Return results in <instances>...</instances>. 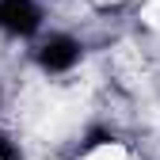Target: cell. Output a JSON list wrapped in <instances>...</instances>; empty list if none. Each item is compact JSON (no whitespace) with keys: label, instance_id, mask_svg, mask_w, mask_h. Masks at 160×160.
Wrapping results in <instances>:
<instances>
[{"label":"cell","instance_id":"cell-1","mask_svg":"<svg viewBox=\"0 0 160 160\" xmlns=\"http://www.w3.org/2000/svg\"><path fill=\"white\" fill-rule=\"evenodd\" d=\"M38 8L31 0H0V31L8 34H31L38 27Z\"/></svg>","mask_w":160,"mask_h":160},{"label":"cell","instance_id":"cell-2","mask_svg":"<svg viewBox=\"0 0 160 160\" xmlns=\"http://www.w3.org/2000/svg\"><path fill=\"white\" fill-rule=\"evenodd\" d=\"M76 57H80V42H72V38H50V42L42 46V65L50 72H65L76 65Z\"/></svg>","mask_w":160,"mask_h":160},{"label":"cell","instance_id":"cell-3","mask_svg":"<svg viewBox=\"0 0 160 160\" xmlns=\"http://www.w3.org/2000/svg\"><path fill=\"white\" fill-rule=\"evenodd\" d=\"M15 156H19V152H15V145L8 141L4 133H0V160H15Z\"/></svg>","mask_w":160,"mask_h":160}]
</instances>
